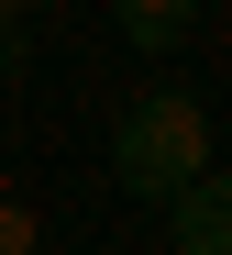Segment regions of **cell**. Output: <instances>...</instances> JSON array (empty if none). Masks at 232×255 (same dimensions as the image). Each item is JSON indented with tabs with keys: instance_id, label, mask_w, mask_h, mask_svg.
Listing matches in <instances>:
<instances>
[{
	"instance_id": "3",
	"label": "cell",
	"mask_w": 232,
	"mask_h": 255,
	"mask_svg": "<svg viewBox=\"0 0 232 255\" xmlns=\"http://www.w3.org/2000/svg\"><path fill=\"white\" fill-rule=\"evenodd\" d=\"M111 33H122L133 56H177L199 33V0H111Z\"/></svg>"
},
{
	"instance_id": "1",
	"label": "cell",
	"mask_w": 232,
	"mask_h": 255,
	"mask_svg": "<svg viewBox=\"0 0 232 255\" xmlns=\"http://www.w3.org/2000/svg\"><path fill=\"white\" fill-rule=\"evenodd\" d=\"M199 166H210V111H199V89H144V100L111 122V178H122L133 200L188 189Z\"/></svg>"
},
{
	"instance_id": "2",
	"label": "cell",
	"mask_w": 232,
	"mask_h": 255,
	"mask_svg": "<svg viewBox=\"0 0 232 255\" xmlns=\"http://www.w3.org/2000/svg\"><path fill=\"white\" fill-rule=\"evenodd\" d=\"M166 233L177 255H232V166H199L188 189H166Z\"/></svg>"
},
{
	"instance_id": "4",
	"label": "cell",
	"mask_w": 232,
	"mask_h": 255,
	"mask_svg": "<svg viewBox=\"0 0 232 255\" xmlns=\"http://www.w3.org/2000/svg\"><path fill=\"white\" fill-rule=\"evenodd\" d=\"M0 255H44V233H33V211H22V200H0Z\"/></svg>"
},
{
	"instance_id": "5",
	"label": "cell",
	"mask_w": 232,
	"mask_h": 255,
	"mask_svg": "<svg viewBox=\"0 0 232 255\" xmlns=\"http://www.w3.org/2000/svg\"><path fill=\"white\" fill-rule=\"evenodd\" d=\"M22 11H33V0H0V22H22Z\"/></svg>"
}]
</instances>
